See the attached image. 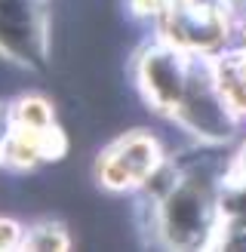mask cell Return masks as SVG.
I'll use <instances>...</instances> for the list:
<instances>
[{
  "label": "cell",
  "instance_id": "cell-1",
  "mask_svg": "<svg viewBox=\"0 0 246 252\" xmlns=\"http://www.w3.org/2000/svg\"><path fill=\"white\" fill-rule=\"evenodd\" d=\"M221 219H225L221 194L203 172L176 175L169 191L154 200L157 240L176 249L215 246Z\"/></svg>",
  "mask_w": 246,
  "mask_h": 252
},
{
  "label": "cell",
  "instance_id": "cell-2",
  "mask_svg": "<svg viewBox=\"0 0 246 252\" xmlns=\"http://www.w3.org/2000/svg\"><path fill=\"white\" fill-rule=\"evenodd\" d=\"M157 22L160 37L191 56L213 59L234 46V22L218 0H172Z\"/></svg>",
  "mask_w": 246,
  "mask_h": 252
},
{
  "label": "cell",
  "instance_id": "cell-3",
  "mask_svg": "<svg viewBox=\"0 0 246 252\" xmlns=\"http://www.w3.org/2000/svg\"><path fill=\"white\" fill-rule=\"evenodd\" d=\"M182 129H188L194 138H200L206 145H221L237 132L240 117L225 105L221 93L215 90V77H213V59L206 56H194L191 65V80H188V93H184L182 105L172 114Z\"/></svg>",
  "mask_w": 246,
  "mask_h": 252
},
{
  "label": "cell",
  "instance_id": "cell-4",
  "mask_svg": "<svg viewBox=\"0 0 246 252\" xmlns=\"http://www.w3.org/2000/svg\"><path fill=\"white\" fill-rule=\"evenodd\" d=\"M191 65H194V56L166 40L145 49L135 62V80H139L142 98L154 111L172 117L176 108L182 105L184 93H188Z\"/></svg>",
  "mask_w": 246,
  "mask_h": 252
},
{
  "label": "cell",
  "instance_id": "cell-5",
  "mask_svg": "<svg viewBox=\"0 0 246 252\" xmlns=\"http://www.w3.org/2000/svg\"><path fill=\"white\" fill-rule=\"evenodd\" d=\"M160 163H163V154H160L157 138L132 129L126 135H120L98 157L95 172H98V182L108 191H129L135 185H145Z\"/></svg>",
  "mask_w": 246,
  "mask_h": 252
},
{
  "label": "cell",
  "instance_id": "cell-6",
  "mask_svg": "<svg viewBox=\"0 0 246 252\" xmlns=\"http://www.w3.org/2000/svg\"><path fill=\"white\" fill-rule=\"evenodd\" d=\"M0 46L16 59L40 53L43 16L37 9V0H0Z\"/></svg>",
  "mask_w": 246,
  "mask_h": 252
},
{
  "label": "cell",
  "instance_id": "cell-7",
  "mask_svg": "<svg viewBox=\"0 0 246 252\" xmlns=\"http://www.w3.org/2000/svg\"><path fill=\"white\" fill-rule=\"evenodd\" d=\"M213 77L225 105L240 120H246V49L228 46L225 53L213 56Z\"/></svg>",
  "mask_w": 246,
  "mask_h": 252
},
{
  "label": "cell",
  "instance_id": "cell-8",
  "mask_svg": "<svg viewBox=\"0 0 246 252\" xmlns=\"http://www.w3.org/2000/svg\"><path fill=\"white\" fill-rule=\"evenodd\" d=\"M49 126H53V108H49V102H43L37 95L22 98L16 108V129L40 132V129H49Z\"/></svg>",
  "mask_w": 246,
  "mask_h": 252
},
{
  "label": "cell",
  "instance_id": "cell-9",
  "mask_svg": "<svg viewBox=\"0 0 246 252\" xmlns=\"http://www.w3.org/2000/svg\"><path fill=\"white\" fill-rule=\"evenodd\" d=\"M25 243L31 249H65L71 243V237L62 224H37L34 234L25 237Z\"/></svg>",
  "mask_w": 246,
  "mask_h": 252
},
{
  "label": "cell",
  "instance_id": "cell-10",
  "mask_svg": "<svg viewBox=\"0 0 246 252\" xmlns=\"http://www.w3.org/2000/svg\"><path fill=\"white\" fill-rule=\"evenodd\" d=\"M172 0H129V9L142 19H160Z\"/></svg>",
  "mask_w": 246,
  "mask_h": 252
},
{
  "label": "cell",
  "instance_id": "cell-11",
  "mask_svg": "<svg viewBox=\"0 0 246 252\" xmlns=\"http://www.w3.org/2000/svg\"><path fill=\"white\" fill-rule=\"evenodd\" d=\"M221 6H225V12L231 16L234 28H240V25H246V0H218Z\"/></svg>",
  "mask_w": 246,
  "mask_h": 252
},
{
  "label": "cell",
  "instance_id": "cell-12",
  "mask_svg": "<svg viewBox=\"0 0 246 252\" xmlns=\"http://www.w3.org/2000/svg\"><path fill=\"white\" fill-rule=\"evenodd\" d=\"M22 240V234L16 228V221H0V249H9V246H16Z\"/></svg>",
  "mask_w": 246,
  "mask_h": 252
},
{
  "label": "cell",
  "instance_id": "cell-13",
  "mask_svg": "<svg viewBox=\"0 0 246 252\" xmlns=\"http://www.w3.org/2000/svg\"><path fill=\"white\" fill-rule=\"evenodd\" d=\"M3 142H6V111L0 108V148H3Z\"/></svg>",
  "mask_w": 246,
  "mask_h": 252
}]
</instances>
